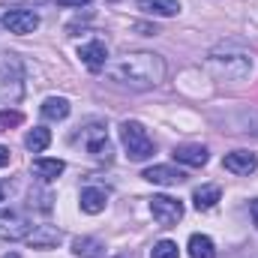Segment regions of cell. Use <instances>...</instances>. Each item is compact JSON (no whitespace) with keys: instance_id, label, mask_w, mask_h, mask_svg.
<instances>
[{"instance_id":"cb8c5ba5","label":"cell","mask_w":258,"mask_h":258,"mask_svg":"<svg viewBox=\"0 0 258 258\" xmlns=\"http://www.w3.org/2000/svg\"><path fill=\"white\" fill-rule=\"evenodd\" d=\"M30 198H36V207L39 210H51V195L48 192H30Z\"/></svg>"},{"instance_id":"4fadbf2b","label":"cell","mask_w":258,"mask_h":258,"mask_svg":"<svg viewBox=\"0 0 258 258\" xmlns=\"http://www.w3.org/2000/svg\"><path fill=\"white\" fill-rule=\"evenodd\" d=\"M174 159H177V162H183V165L201 168V165H207L210 153H207V147H204V144H177V147H174Z\"/></svg>"},{"instance_id":"7402d4cb","label":"cell","mask_w":258,"mask_h":258,"mask_svg":"<svg viewBox=\"0 0 258 258\" xmlns=\"http://www.w3.org/2000/svg\"><path fill=\"white\" fill-rule=\"evenodd\" d=\"M21 123H24V114L21 111H15V108L0 111V132H6V129H12V126H21Z\"/></svg>"},{"instance_id":"e0dca14e","label":"cell","mask_w":258,"mask_h":258,"mask_svg":"<svg viewBox=\"0 0 258 258\" xmlns=\"http://www.w3.org/2000/svg\"><path fill=\"white\" fill-rule=\"evenodd\" d=\"M219 198H222V189L216 183H204V186H198L192 192V204L195 210H213Z\"/></svg>"},{"instance_id":"484cf974","label":"cell","mask_w":258,"mask_h":258,"mask_svg":"<svg viewBox=\"0 0 258 258\" xmlns=\"http://www.w3.org/2000/svg\"><path fill=\"white\" fill-rule=\"evenodd\" d=\"M60 6H87L90 0H57Z\"/></svg>"},{"instance_id":"7a4b0ae2","label":"cell","mask_w":258,"mask_h":258,"mask_svg":"<svg viewBox=\"0 0 258 258\" xmlns=\"http://www.w3.org/2000/svg\"><path fill=\"white\" fill-rule=\"evenodd\" d=\"M207 63H210V69H213L219 78L240 81V78H246L249 69H252V51H234L231 45H228V48H216V51H210Z\"/></svg>"},{"instance_id":"d6986e66","label":"cell","mask_w":258,"mask_h":258,"mask_svg":"<svg viewBox=\"0 0 258 258\" xmlns=\"http://www.w3.org/2000/svg\"><path fill=\"white\" fill-rule=\"evenodd\" d=\"M39 111H42L45 120H66L69 117V99H63V96H48Z\"/></svg>"},{"instance_id":"5bb4252c","label":"cell","mask_w":258,"mask_h":258,"mask_svg":"<svg viewBox=\"0 0 258 258\" xmlns=\"http://www.w3.org/2000/svg\"><path fill=\"white\" fill-rule=\"evenodd\" d=\"M78 204H81V210H84V213L96 216V213H102V210H105L108 195H105V189H99V186H87V189H81Z\"/></svg>"},{"instance_id":"f1b7e54d","label":"cell","mask_w":258,"mask_h":258,"mask_svg":"<svg viewBox=\"0 0 258 258\" xmlns=\"http://www.w3.org/2000/svg\"><path fill=\"white\" fill-rule=\"evenodd\" d=\"M0 201H3V186H0Z\"/></svg>"},{"instance_id":"8fae6325","label":"cell","mask_w":258,"mask_h":258,"mask_svg":"<svg viewBox=\"0 0 258 258\" xmlns=\"http://www.w3.org/2000/svg\"><path fill=\"white\" fill-rule=\"evenodd\" d=\"M141 177L147 183H156V186H174V183L186 180V174L180 168H174V165H150V168H144Z\"/></svg>"},{"instance_id":"30bf717a","label":"cell","mask_w":258,"mask_h":258,"mask_svg":"<svg viewBox=\"0 0 258 258\" xmlns=\"http://www.w3.org/2000/svg\"><path fill=\"white\" fill-rule=\"evenodd\" d=\"M222 168L231 171V174L246 177V174H252V171L258 168V159H255V153H249V150H234V153H225Z\"/></svg>"},{"instance_id":"9c48e42d","label":"cell","mask_w":258,"mask_h":258,"mask_svg":"<svg viewBox=\"0 0 258 258\" xmlns=\"http://www.w3.org/2000/svg\"><path fill=\"white\" fill-rule=\"evenodd\" d=\"M24 240H27L30 249H54V246H60L63 231H60L57 225H36L33 231H27Z\"/></svg>"},{"instance_id":"ffe728a7","label":"cell","mask_w":258,"mask_h":258,"mask_svg":"<svg viewBox=\"0 0 258 258\" xmlns=\"http://www.w3.org/2000/svg\"><path fill=\"white\" fill-rule=\"evenodd\" d=\"M186 249H189L192 258H213L216 255V246H213V240L207 234H192L189 243H186Z\"/></svg>"},{"instance_id":"6da1fadb","label":"cell","mask_w":258,"mask_h":258,"mask_svg":"<svg viewBox=\"0 0 258 258\" xmlns=\"http://www.w3.org/2000/svg\"><path fill=\"white\" fill-rule=\"evenodd\" d=\"M105 78L129 90H153L165 78V60L153 51H129L123 57L105 63Z\"/></svg>"},{"instance_id":"ba28073f","label":"cell","mask_w":258,"mask_h":258,"mask_svg":"<svg viewBox=\"0 0 258 258\" xmlns=\"http://www.w3.org/2000/svg\"><path fill=\"white\" fill-rule=\"evenodd\" d=\"M81 141H84V147L96 156V159H111V141H108V132L105 126H99V123H90V126L81 132Z\"/></svg>"},{"instance_id":"2e32d148","label":"cell","mask_w":258,"mask_h":258,"mask_svg":"<svg viewBox=\"0 0 258 258\" xmlns=\"http://www.w3.org/2000/svg\"><path fill=\"white\" fill-rule=\"evenodd\" d=\"M138 9L147 12V15H159V18H171L180 12V3L177 0H138Z\"/></svg>"},{"instance_id":"83f0119b","label":"cell","mask_w":258,"mask_h":258,"mask_svg":"<svg viewBox=\"0 0 258 258\" xmlns=\"http://www.w3.org/2000/svg\"><path fill=\"white\" fill-rule=\"evenodd\" d=\"M3 258H21V255H18V252H6Z\"/></svg>"},{"instance_id":"3957f363","label":"cell","mask_w":258,"mask_h":258,"mask_svg":"<svg viewBox=\"0 0 258 258\" xmlns=\"http://www.w3.org/2000/svg\"><path fill=\"white\" fill-rule=\"evenodd\" d=\"M24 96V63L18 54H0V102L15 105Z\"/></svg>"},{"instance_id":"9a60e30c","label":"cell","mask_w":258,"mask_h":258,"mask_svg":"<svg viewBox=\"0 0 258 258\" xmlns=\"http://www.w3.org/2000/svg\"><path fill=\"white\" fill-rule=\"evenodd\" d=\"M63 171H66L63 159H33V174H36L39 180H45V183L57 180Z\"/></svg>"},{"instance_id":"44dd1931","label":"cell","mask_w":258,"mask_h":258,"mask_svg":"<svg viewBox=\"0 0 258 258\" xmlns=\"http://www.w3.org/2000/svg\"><path fill=\"white\" fill-rule=\"evenodd\" d=\"M48 144H51V132H48L45 126H36V129H30V132L24 135V147H27L30 153H42Z\"/></svg>"},{"instance_id":"ac0fdd59","label":"cell","mask_w":258,"mask_h":258,"mask_svg":"<svg viewBox=\"0 0 258 258\" xmlns=\"http://www.w3.org/2000/svg\"><path fill=\"white\" fill-rule=\"evenodd\" d=\"M72 252L78 258H105V243L96 240V237H75Z\"/></svg>"},{"instance_id":"52a82bcc","label":"cell","mask_w":258,"mask_h":258,"mask_svg":"<svg viewBox=\"0 0 258 258\" xmlns=\"http://www.w3.org/2000/svg\"><path fill=\"white\" fill-rule=\"evenodd\" d=\"M30 222L18 210H0V240H24Z\"/></svg>"},{"instance_id":"4316f807","label":"cell","mask_w":258,"mask_h":258,"mask_svg":"<svg viewBox=\"0 0 258 258\" xmlns=\"http://www.w3.org/2000/svg\"><path fill=\"white\" fill-rule=\"evenodd\" d=\"M249 213H252V222L258 225V198H252V201H249Z\"/></svg>"},{"instance_id":"603a6c76","label":"cell","mask_w":258,"mask_h":258,"mask_svg":"<svg viewBox=\"0 0 258 258\" xmlns=\"http://www.w3.org/2000/svg\"><path fill=\"white\" fill-rule=\"evenodd\" d=\"M150 258H177V243H174V240H159V243L153 246Z\"/></svg>"},{"instance_id":"277c9868","label":"cell","mask_w":258,"mask_h":258,"mask_svg":"<svg viewBox=\"0 0 258 258\" xmlns=\"http://www.w3.org/2000/svg\"><path fill=\"white\" fill-rule=\"evenodd\" d=\"M120 141L126 147V156L132 162H144L153 156V138L138 120H123L120 123Z\"/></svg>"},{"instance_id":"d4e9b609","label":"cell","mask_w":258,"mask_h":258,"mask_svg":"<svg viewBox=\"0 0 258 258\" xmlns=\"http://www.w3.org/2000/svg\"><path fill=\"white\" fill-rule=\"evenodd\" d=\"M6 165H9V147L0 144V168H6Z\"/></svg>"},{"instance_id":"5b68a950","label":"cell","mask_w":258,"mask_h":258,"mask_svg":"<svg viewBox=\"0 0 258 258\" xmlns=\"http://www.w3.org/2000/svg\"><path fill=\"white\" fill-rule=\"evenodd\" d=\"M150 213H153L156 225L171 228V225H177L183 219V204L177 198H171V195H153L150 198Z\"/></svg>"},{"instance_id":"7c38bea8","label":"cell","mask_w":258,"mask_h":258,"mask_svg":"<svg viewBox=\"0 0 258 258\" xmlns=\"http://www.w3.org/2000/svg\"><path fill=\"white\" fill-rule=\"evenodd\" d=\"M78 57H81V63L87 66V69L99 72V69H105V63H108V48L93 39V42H87V45L78 48Z\"/></svg>"},{"instance_id":"8992f818","label":"cell","mask_w":258,"mask_h":258,"mask_svg":"<svg viewBox=\"0 0 258 258\" xmlns=\"http://www.w3.org/2000/svg\"><path fill=\"white\" fill-rule=\"evenodd\" d=\"M0 24H3L9 33L24 36V33H33V30L39 27V15L30 12V9H6V12L0 15Z\"/></svg>"}]
</instances>
